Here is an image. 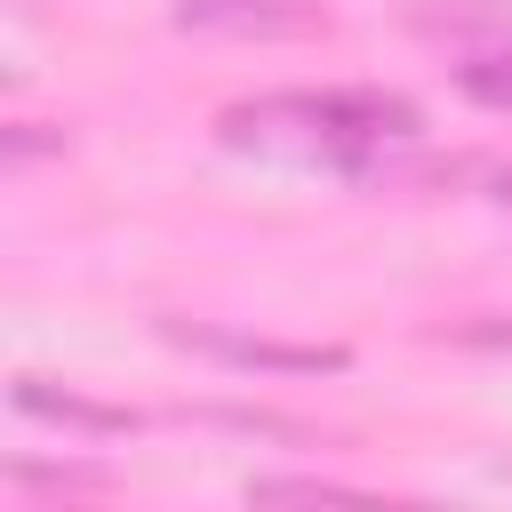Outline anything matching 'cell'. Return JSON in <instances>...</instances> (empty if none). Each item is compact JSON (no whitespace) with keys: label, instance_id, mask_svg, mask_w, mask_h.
Masks as SVG:
<instances>
[{"label":"cell","instance_id":"6da1fadb","mask_svg":"<svg viewBox=\"0 0 512 512\" xmlns=\"http://www.w3.org/2000/svg\"><path fill=\"white\" fill-rule=\"evenodd\" d=\"M304 128L312 144H344V152H360V144H392V136H408L416 128V112L408 104H392V96H344V88H328V96H264V104H240L224 128L232 136H256V128Z\"/></svg>","mask_w":512,"mask_h":512},{"label":"cell","instance_id":"277c9868","mask_svg":"<svg viewBox=\"0 0 512 512\" xmlns=\"http://www.w3.org/2000/svg\"><path fill=\"white\" fill-rule=\"evenodd\" d=\"M16 408H24V416H56V424H80V432H128V424H136L128 408H96V400L48 392L40 376H24V384H16Z\"/></svg>","mask_w":512,"mask_h":512},{"label":"cell","instance_id":"7a4b0ae2","mask_svg":"<svg viewBox=\"0 0 512 512\" xmlns=\"http://www.w3.org/2000/svg\"><path fill=\"white\" fill-rule=\"evenodd\" d=\"M176 24L240 32V40H296V32H320V8L312 0H176Z\"/></svg>","mask_w":512,"mask_h":512},{"label":"cell","instance_id":"3957f363","mask_svg":"<svg viewBox=\"0 0 512 512\" xmlns=\"http://www.w3.org/2000/svg\"><path fill=\"white\" fill-rule=\"evenodd\" d=\"M184 344L232 360V368H288V376H320V368H344V352H320V344H256V336H216V328H176Z\"/></svg>","mask_w":512,"mask_h":512},{"label":"cell","instance_id":"5b68a950","mask_svg":"<svg viewBox=\"0 0 512 512\" xmlns=\"http://www.w3.org/2000/svg\"><path fill=\"white\" fill-rule=\"evenodd\" d=\"M464 88H472L480 104H512V56H472V64H464Z\"/></svg>","mask_w":512,"mask_h":512}]
</instances>
